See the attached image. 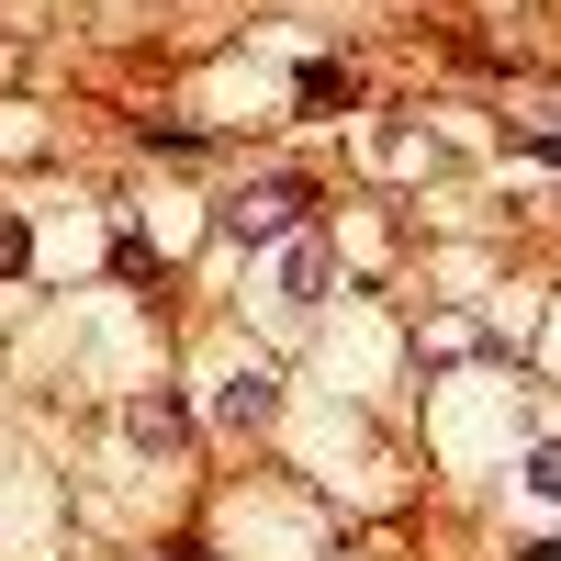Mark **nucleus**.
<instances>
[{
    "label": "nucleus",
    "mask_w": 561,
    "mask_h": 561,
    "mask_svg": "<svg viewBox=\"0 0 561 561\" xmlns=\"http://www.w3.org/2000/svg\"><path fill=\"white\" fill-rule=\"evenodd\" d=\"M304 203H314L304 180H259V192L214 203V225H225V237H248V248H259V237H293V225H304Z\"/></svg>",
    "instance_id": "obj_1"
},
{
    "label": "nucleus",
    "mask_w": 561,
    "mask_h": 561,
    "mask_svg": "<svg viewBox=\"0 0 561 561\" xmlns=\"http://www.w3.org/2000/svg\"><path fill=\"white\" fill-rule=\"evenodd\" d=\"M325 280H337V248H325L314 225H304V237H293V259H280V280H270V304H280V314H314V304H325Z\"/></svg>",
    "instance_id": "obj_2"
},
{
    "label": "nucleus",
    "mask_w": 561,
    "mask_h": 561,
    "mask_svg": "<svg viewBox=\"0 0 561 561\" xmlns=\"http://www.w3.org/2000/svg\"><path fill=\"white\" fill-rule=\"evenodd\" d=\"M214 415H225V427H270V415H280V370H225V393H214Z\"/></svg>",
    "instance_id": "obj_3"
},
{
    "label": "nucleus",
    "mask_w": 561,
    "mask_h": 561,
    "mask_svg": "<svg viewBox=\"0 0 561 561\" xmlns=\"http://www.w3.org/2000/svg\"><path fill=\"white\" fill-rule=\"evenodd\" d=\"M124 427H135V449H180V438H192V415H180L169 393H135V415H124Z\"/></svg>",
    "instance_id": "obj_4"
},
{
    "label": "nucleus",
    "mask_w": 561,
    "mask_h": 561,
    "mask_svg": "<svg viewBox=\"0 0 561 561\" xmlns=\"http://www.w3.org/2000/svg\"><path fill=\"white\" fill-rule=\"evenodd\" d=\"M517 494H528V505H561V438H539V449H528V472H517Z\"/></svg>",
    "instance_id": "obj_5"
},
{
    "label": "nucleus",
    "mask_w": 561,
    "mask_h": 561,
    "mask_svg": "<svg viewBox=\"0 0 561 561\" xmlns=\"http://www.w3.org/2000/svg\"><path fill=\"white\" fill-rule=\"evenodd\" d=\"M23 270H34V237H23V214L0 203V280H23Z\"/></svg>",
    "instance_id": "obj_6"
},
{
    "label": "nucleus",
    "mask_w": 561,
    "mask_h": 561,
    "mask_svg": "<svg viewBox=\"0 0 561 561\" xmlns=\"http://www.w3.org/2000/svg\"><path fill=\"white\" fill-rule=\"evenodd\" d=\"M169 561H203V539H169Z\"/></svg>",
    "instance_id": "obj_7"
}]
</instances>
